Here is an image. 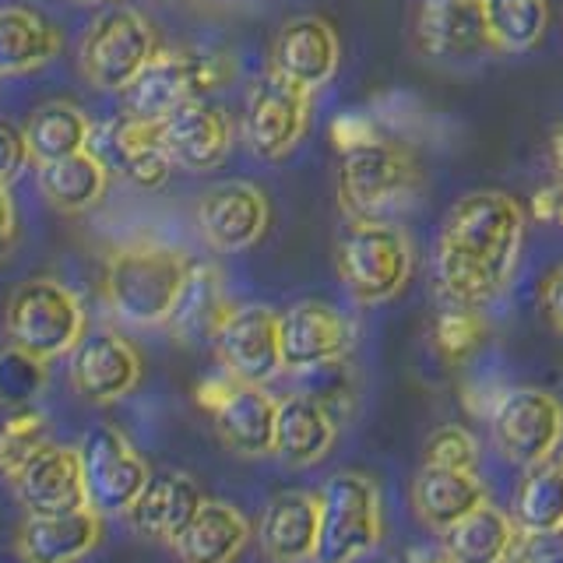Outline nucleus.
I'll list each match as a JSON object with an SVG mask.
<instances>
[{"instance_id": "37", "label": "nucleus", "mask_w": 563, "mask_h": 563, "mask_svg": "<svg viewBox=\"0 0 563 563\" xmlns=\"http://www.w3.org/2000/svg\"><path fill=\"white\" fill-rule=\"evenodd\" d=\"M43 384H46V360H35L18 345L0 352V405H8V409L32 405V398L43 391Z\"/></svg>"}, {"instance_id": "20", "label": "nucleus", "mask_w": 563, "mask_h": 563, "mask_svg": "<svg viewBox=\"0 0 563 563\" xmlns=\"http://www.w3.org/2000/svg\"><path fill=\"white\" fill-rule=\"evenodd\" d=\"M339 60H342L339 35L317 14L289 18L272 43V70L289 78L292 85L307 88V92L328 85L334 78V70H339Z\"/></svg>"}, {"instance_id": "41", "label": "nucleus", "mask_w": 563, "mask_h": 563, "mask_svg": "<svg viewBox=\"0 0 563 563\" xmlns=\"http://www.w3.org/2000/svg\"><path fill=\"white\" fill-rule=\"evenodd\" d=\"M539 313L545 317V324H550L556 334H563V261L539 286Z\"/></svg>"}, {"instance_id": "44", "label": "nucleus", "mask_w": 563, "mask_h": 563, "mask_svg": "<svg viewBox=\"0 0 563 563\" xmlns=\"http://www.w3.org/2000/svg\"><path fill=\"white\" fill-rule=\"evenodd\" d=\"M416 563H454L448 550H437V553H419Z\"/></svg>"}, {"instance_id": "43", "label": "nucleus", "mask_w": 563, "mask_h": 563, "mask_svg": "<svg viewBox=\"0 0 563 563\" xmlns=\"http://www.w3.org/2000/svg\"><path fill=\"white\" fill-rule=\"evenodd\" d=\"M550 158H553L556 176L563 180V128H556V131H553V137H550Z\"/></svg>"}, {"instance_id": "21", "label": "nucleus", "mask_w": 563, "mask_h": 563, "mask_svg": "<svg viewBox=\"0 0 563 563\" xmlns=\"http://www.w3.org/2000/svg\"><path fill=\"white\" fill-rule=\"evenodd\" d=\"M261 553L272 563H310L321 539V500L307 489H286L268 500L257 525Z\"/></svg>"}, {"instance_id": "40", "label": "nucleus", "mask_w": 563, "mask_h": 563, "mask_svg": "<svg viewBox=\"0 0 563 563\" xmlns=\"http://www.w3.org/2000/svg\"><path fill=\"white\" fill-rule=\"evenodd\" d=\"M518 550L528 563H563V528L545 532H521Z\"/></svg>"}, {"instance_id": "16", "label": "nucleus", "mask_w": 563, "mask_h": 563, "mask_svg": "<svg viewBox=\"0 0 563 563\" xmlns=\"http://www.w3.org/2000/svg\"><path fill=\"white\" fill-rule=\"evenodd\" d=\"M67 377L75 395L92 405H110L128 398L141 380L137 349L117 331L81 334V342L70 349Z\"/></svg>"}, {"instance_id": "26", "label": "nucleus", "mask_w": 563, "mask_h": 563, "mask_svg": "<svg viewBox=\"0 0 563 563\" xmlns=\"http://www.w3.org/2000/svg\"><path fill=\"white\" fill-rule=\"evenodd\" d=\"M233 303H229L225 282L219 275L216 264H190L187 282L176 307L169 313L166 328L180 339L184 345H216L219 331L233 317Z\"/></svg>"}, {"instance_id": "4", "label": "nucleus", "mask_w": 563, "mask_h": 563, "mask_svg": "<svg viewBox=\"0 0 563 563\" xmlns=\"http://www.w3.org/2000/svg\"><path fill=\"white\" fill-rule=\"evenodd\" d=\"M4 328L11 345L49 363L57 356H70V349L81 342L85 310L81 299L57 278H29L8 296Z\"/></svg>"}, {"instance_id": "12", "label": "nucleus", "mask_w": 563, "mask_h": 563, "mask_svg": "<svg viewBox=\"0 0 563 563\" xmlns=\"http://www.w3.org/2000/svg\"><path fill=\"white\" fill-rule=\"evenodd\" d=\"M81 468L88 486V504L99 515H128V507L145 489L152 468L137 448L117 427H92L81 440Z\"/></svg>"}, {"instance_id": "28", "label": "nucleus", "mask_w": 563, "mask_h": 563, "mask_svg": "<svg viewBox=\"0 0 563 563\" xmlns=\"http://www.w3.org/2000/svg\"><path fill=\"white\" fill-rule=\"evenodd\" d=\"M251 542V521L233 504L205 500L169 545L180 563H236Z\"/></svg>"}, {"instance_id": "32", "label": "nucleus", "mask_w": 563, "mask_h": 563, "mask_svg": "<svg viewBox=\"0 0 563 563\" xmlns=\"http://www.w3.org/2000/svg\"><path fill=\"white\" fill-rule=\"evenodd\" d=\"M106 184H110V169H106L88 148L40 166V190L46 194V201L60 211L92 208L106 194Z\"/></svg>"}, {"instance_id": "46", "label": "nucleus", "mask_w": 563, "mask_h": 563, "mask_svg": "<svg viewBox=\"0 0 563 563\" xmlns=\"http://www.w3.org/2000/svg\"><path fill=\"white\" fill-rule=\"evenodd\" d=\"M78 4H102V0H78Z\"/></svg>"}, {"instance_id": "5", "label": "nucleus", "mask_w": 563, "mask_h": 563, "mask_svg": "<svg viewBox=\"0 0 563 563\" xmlns=\"http://www.w3.org/2000/svg\"><path fill=\"white\" fill-rule=\"evenodd\" d=\"M321 500V539L317 563H360L380 545L384 510L380 489L363 472H339L317 493Z\"/></svg>"}, {"instance_id": "17", "label": "nucleus", "mask_w": 563, "mask_h": 563, "mask_svg": "<svg viewBox=\"0 0 563 563\" xmlns=\"http://www.w3.org/2000/svg\"><path fill=\"white\" fill-rule=\"evenodd\" d=\"M216 352L229 377L268 384L282 366L278 313L272 307H236L216 339Z\"/></svg>"}, {"instance_id": "22", "label": "nucleus", "mask_w": 563, "mask_h": 563, "mask_svg": "<svg viewBox=\"0 0 563 563\" xmlns=\"http://www.w3.org/2000/svg\"><path fill=\"white\" fill-rule=\"evenodd\" d=\"M339 440V416L317 395H289L278 401L275 457L289 468H310L324 462Z\"/></svg>"}, {"instance_id": "30", "label": "nucleus", "mask_w": 563, "mask_h": 563, "mask_svg": "<svg viewBox=\"0 0 563 563\" xmlns=\"http://www.w3.org/2000/svg\"><path fill=\"white\" fill-rule=\"evenodd\" d=\"M521 542V528L515 515H504L489 500L451 525L444 532V550L454 563H500L507 553H515Z\"/></svg>"}, {"instance_id": "36", "label": "nucleus", "mask_w": 563, "mask_h": 563, "mask_svg": "<svg viewBox=\"0 0 563 563\" xmlns=\"http://www.w3.org/2000/svg\"><path fill=\"white\" fill-rule=\"evenodd\" d=\"M43 444H49L46 416L35 412L32 405L14 409L4 422H0V475L11 479V472L22 468Z\"/></svg>"}, {"instance_id": "13", "label": "nucleus", "mask_w": 563, "mask_h": 563, "mask_svg": "<svg viewBox=\"0 0 563 563\" xmlns=\"http://www.w3.org/2000/svg\"><path fill=\"white\" fill-rule=\"evenodd\" d=\"M88 152H92L110 173L131 180L141 190H158L173 173V158L163 148L158 123L137 120L128 110L92 128Z\"/></svg>"}, {"instance_id": "18", "label": "nucleus", "mask_w": 563, "mask_h": 563, "mask_svg": "<svg viewBox=\"0 0 563 563\" xmlns=\"http://www.w3.org/2000/svg\"><path fill=\"white\" fill-rule=\"evenodd\" d=\"M163 148L173 158V166L190 173H205L222 166V158L233 148V120L222 106L201 99L184 102L180 110L158 123Z\"/></svg>"}, {"instance_id": "39", "label": "nucleus", "mask_w": 563, "mask_h": 563, "mask_svg": "<svg viewBox=\"0 0 563 563\" xmlns=\"http://www.w3.org/2000/svg\"><path fill=\"white\" fill-rule=\"evenodd\" d=\"M29 137L25 128L0 117V187H11L18 180V173L29 163Z\"/></svg>"}, {"instance_id": "9", "label": "nucleus", "mask_w": 563, "mask_h": 563, "mask_svg": "<svg viewBox=\"0 0 563 563\" xmlns=\"http://www.w3.org/2000/svg\"><path fill=\"white\" fill-rule=\"evenodd\" d=\"M489 437L504 462L539 465L563 444V401L542 387H515L493 405Z\"/></svg>"}, {"instance_id": "45", "label": "nucleus", "mask_w": 563, "mask_h": 563, "mask_svg": "<svg viewBox=\"0 0 563 563\" xmlns=\"http://www.w3.org/2000/svg\"><path fill=\"white\" fill-rule=\"evenodd\" d=\"M500 563H528V560L521 556V550H515V553H507V556H504Z\"/></svg>"}, {"instance_id": "47", "label": "nucleus", "mask_w": 563, "mask_h": 563, "mask_svg": "<svg viewBox=\"0 0 563 563\" xmlns=\"http://www.w3.org/2000/svg\"><path fill=\"white\" fill-rule=\"evenodd\" d=\"M560 457H563V454H560Z\"/></svg>"}, {"instance_id": "11", "label": "nucleus", "mask_w": 563, "mask_h": 563, "mask_svg": "<svg viewBox=\"0 0 563 563\" xmlns=\"http://www.w3.org/2000/svg\"><path fill=\"white\" fill-rule=\"evenodd\" d=\"M310 117V92L292 85L289 78L268 70L254 88L246 92L243 106V134L251 152L261 163H282L296 141L307 131Z\"/></svg>"}, {"instance_id": "7", "label": "nucleus", "mask_w": 563, "mask_h": 563, "mask_svg": "<svg viewBox=\"0 0 563 563\" xmlns=\"http://www.w3.org/2000/svg\"><path fill=\"white\" fill-rule=\"evenodd\" d=\"M155 53V29L134 8H106L81 35V70L102 92H123Z\"/></svg>"}, {"instance_id": "19", "label": "nucleus", "mask_w": 563, "mask_h": 563, "mask_svg": "<svg viewBox=\"0 0 563 563\" xmlns=\"http://www.w3.org/2000/svg\"><path fill=\"white\" fill-rule=\"evenodd\" d=\"M198 225L205 240L222 254L254 246L268 229V198L246 180H229L211 187L198 201Z\"/></svg>"}, {"instance_id": "27", "label": "nucleus", "mask_w": 563, "mask_h": 563, "mask_svg": "<svg viewBox=\"0 0 563 563\" xmlns=\"http://www.w3.org/2000/svg\"><path fill=\"white\" fill-rule=\"evenodd\" d=\"M486 504V483L479 472L422 465L412 479V510L430 532L444 536L451 525L462 521L468 510Z\"/></svg>"}, {"instance_id": "34", "label": "nucleus", "mask_w": 563, "mask_h": 563, "mask_svg": "<svg viewBox=\"0 0 563 563\" xmlns=\"http://www.w3.org/2000/svg\"><path fill=\"white\" fill-rule=\"evenodd\" d=\"M489 46L521 53L542 43L550 29V4L545 0H483Z\"/></svg>"}, {"instance_id": "15", "label": "nucleus", "mask_w": 563, "mask_h": 563, "mask_svg": "<svg viewBox=\"0 0 563 563\" xmlns=\"http://www.w3.org/2000/svg\"><path fill=\"white\" fill-rule=\"evenodd\" d=\"M11 489L25 515H67L88 504L81 451L67 444H43L29 462L11 472Z\"/></svg>"}, {"instance_id": "14", "label": "nucleus", "mask_w": 563, "mask_h": 563, "mask_svg": "<svg viewBox=\"0 0 563 563\" xmlns=\"http://www.w3.org/2000/svg\"><path fill=\"white\" fill-rule=\"evenodd\" d=\"M282 339V366L296 369H324L349 356L352 349V321L324 299H303V303L278 313Z\"/></svg>"}, {"instance_id": "3", "label": "nucleus", "mask_w": 563, "mask_h": 563, "mask_svg": "<svg viewBox=\"0 0 563 563\" xmlns=\"http://www.w3.org/2000/svg\"><path fill=\"white\" fill-rule=\"evenodd\" d=\"M190 272L187 254L173 246H123L106 264V299L120 321L137 328L166 324Z\"/></svg>"}, {"instance_id": "1", "label": "nucleus", "mask_w": 563, "mask_h": 563, "mask_svg": "<svg viewBox=\"0 0 563 563\" xmlns=\"http://www.w3.org/2000/svg\"><path fill=\"white\" fill-rule=\"evenodd\" d=\"M525 208L504 190H472L451 208L437 240V289L444 303L483 310L518 272Z\"/></svg>"}, {"instance_id": "6", "label": "nucleus", "mask_w": 563, "mask_h": 563, "mask_svg": "<svg viewBox=\"0 0 563 563\" xmlns=\"http://www.w3.org/2000/svg\"><path fill=\"white\" fill-rule=\"evenodd\" d=\"M412 243L395 222H352L339 243V278L356 303H387L412 275Z\"/></svg>"}, {"instance_id": "2", "label": "nucleus", "mask_w": 563, "mask_h": 563, "mask_svg": "<svg viewBox=\"0 0 563 563\" xmlns=\"http://www.w3.org/2000/svg\"><path fill=\"white\" fill-rule=\"evenodd\" d=\"M422 190L412 152L395 141L363 137L349 145L339 169V205L352 222H395Z\"/></svg>"}, {"instance_id": "25", "label": "nucleus", "mask_w": 563, "mask_h": 563, "mask_svg": "<svg viewBox=\"0 0 563 563\" xmlns=\"http://www.w3.org/2000/svg\"><path fill=\"white\" fill-rule=\"evenodd\" d=\"M416 46L437 60L468 57L489 46L483 0H419Z\"/></svg>"}, {"instance_id": "35", "label": "nucleus", "mask_w": 563, "mask_h": 563, "mask_svg": "<svg viewBox=\"0 0 563 563\" xmlns=\"http://www.w3.org/2000/svg\"><path fill=\"white\" fill-rule=\"evenodd\" d=\"M486 334H489V328L475 307L448 303L433 321V345L448 363H465L472 352L486 342Z\"/></svg>"}, {"instance_id": "23", "label": "nucleus", "mask_w": 563, "mask_h": 563, "mask_svg": "<svg viewBox=\"0 0 563 563\" xmlns=\"http://www.w3.org/2000/svg\"><path fill=\"white\" fill-rule=\"evenodd\" d=\"M205 504L201 486L190 479L187 472H152L145 489L137 493V500L128 507V525L137 536L173 542L184 532V525L198 515Z\"/></svg>"}, {"instance_id": "10", "label": "nucleus", "mask_w": 563, "mask_h": 563, "mask_svg": "<svg viewBox=\"0 0 563 563\" xmlns=\"http://www.w3.org/2000/svg\"><path fill=\"white\" fill-rule=\"evenodd\" d=\"M198 405L216 422L219 440L243 457H261L275 451L278 401L264 384H243L236 377H216L198 387Z\"/></svg>"}, {"instance_id": "38", "label": "nucleus", "mask_w": 563, "mask_h": 563, "mask_svg": "<svg viewBox=\"0 0 563 563\" xmlns=\"http://www.w3.org/2000/svg\"><path fill=\"white\" fill-rule=\"evenodd\" d=\"M422 465H437V468H465V472H479V440H475L465 427H440L427 437V448H422Z\"/></svg>"}, {"instance_id": "33", "label": "nucleus", "mask_w": 563, "mask_h": 563, "mask_svg": "<svg viewBox=\"0 0 563 563\" xmlns=\"http://www.w3.org/2000/svg\"><path fill=\"white\" fill-rule=\"evenodd\" d=\"M515 521L521 532L563 528V457H545L525 468V479L515 493Z\"/></svg>"}, {"instance_id": "24", "label": "nucleus", "mask_w": 563, "mask_h": 563, "mask_svg": "<svg viewBox=\"0 0 563 563\" xmlns=\"http://www.w3.org/2000/svg\"><path fill=\"white\" fill-rule=\"evenodd\" d=\"M102 539V515L96 507H78L67 515H29L18 536V553L25 563H78Z\"/></svg>"}, {"instance_id": "42", "label": "nucleus", "mask_w": 563, "mask_h": 563, "mask_svg": "<svg viewBox=\"0 0 563 563\" xmlns=\"http://www.w3.org/2000/svg\"><path fill=\"white\" fill-rule=\"evenodd\" d=\"M18 225H14V205L8 198V187H0V264H4L14 251Z\"/></svg>"}, {"instance_id": "31", "label": "nucleus", "mask_w": 563, "mask_h": 563, "mask_svg": "<svg viewBox=\"0 0 563 563\" xmlns=\"http://www.w3.org/2000/svg\"><path fill=\"white\" fill-rule=\"evenodd\" d=\"M29 155L35 166L57 163L75 152H85L92 141V123L70 102H43L40 110H32L25 120Z\"/></svg>"}, {"instance_id": "29", "label": "nucleus", "mask_w": 563, "mask_h": 563, "mask_svg": "<svg viewBox=\"0 0 563 563\" xmlns=\"http://www.w3.org/2000/svg\"><path fill=\"white\" fill-rule=\"evenodd\" d=\"M64 49L60 29L32 8H0V78L29 75L57 60Z\"/></svg>"}, {"instance_id": "8", "label": "nucleus", "mask_w": 563, "mask_h": 563, "mask_svg": "<svg viewBox=\"0 0 563 563\" xmlns=\"http://www.w3.org/2000/svg\"><path fill=\"white\" fill-rule=\"evenodd\" d=\"M229 78V64L211 53H173L158 49L152 64L123 88V110L137 120L163 123L184 102L208 96Z\"/></svg>"}]
</instances>
